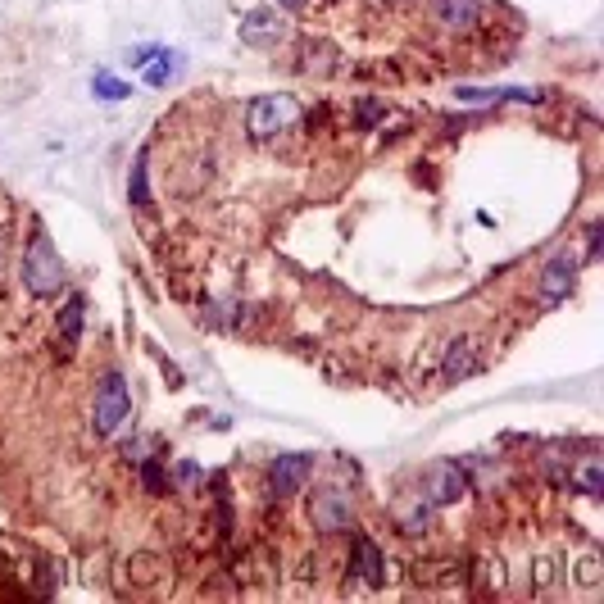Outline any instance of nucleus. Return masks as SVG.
Segmentation results:
<instances>
[{"label": "nucleus", "instance_id": "aec40b11", "mask_svg": "<svg viewBox=\"0 0 604 604\" xmlns=\"http://www.w3.org/2000/svg\"><path fill=\"white\" fill-rule=\"evenodd\" d=\"M278 5H282V10H305L309 0H278Z\"/></svg>", "mask_w": 604, "mask_h": 604}, {"label": "nucleus", "instance_id": "dca6fc26", "mask_svg": "<svg viewBox=\"0 0 604 604\" xmlns=\"http://www.w3.org/2000/svg\"><path fill=\"white\" fill-rule=\"evenodd\" d=\"M91 91H96L100 100H123V96H132V91L123 87L119 78H109V73H96V78H91Z\"/></svg>", "mask_w": 604, "mask_h": 604}, {"label": "nucleus", "instance_id": "1a4fd4ad", "mask_svg": "<svg viewBox=\"0 0 604 604\" xmlns=\"http://www.w3.org/2000/svg\"><path fill=\"white\" fill-rule=\"evenodd\" d=\"M350 568H355V577H364L368 586L387 582V555L377 550L373 536H355V545H350Z\"/></svg>", "mask_w": 604, "mask_h": 604}, {"label": "nucleus", "instance_id": "a211bd4d", "mask_svg": "<svg viewBox=\"0 0 604 604\" xmlns=\"http://www.w3.org/2000/svg\"><path fill=\"white\" fill-rule=\"evenodd\" d=\"M146 486H150V491H164V473H159L155 459H146Z\"/></svg>", "mask_w": 604, "mask_h": 604}, {"label": "nucleus", "instance_id": "f03ea898", "mask_svg": "<svg viewBox=\"0 0 604 604\" xmlns=\"http://www.w3.org/2000/svg\"><path fill=\"white\" fill-rule=\"evenodd\" d=\"M128 414H132V391H128V382H123L119 368H109V373L96 382V400H91V432H96L100 441H109V436L128 423Z\"/></svg>", "mask_w": 604, "mask_h": 604}, {"label": "nucleus", "instance_id": "39448f33", "mask_svg": "<svg viewBox=\"0 0 604 604\" xmlns=\"http://www.w3.org/2000/svg\"><path fill=\"white\" fill-rule=\"evenodd\" d=\"M468 496V477L459 464H432L423 473V500L427 505H455V500Z\"/></svg>", "mask_w": 604, "mask_h": 604}, {"label": "nucleus", "instance_id": "9d476101", "mask_svg": "<svg viewBox=\"0 0 604 604\" xmlns=\"http://www.w3.org/2000/svg\"><path fill=\"white\" fill-rule=\"evenodd\" d=\"M287 37V19L278 10H250L241 23V41L246 46H273V41Z\"/></svg>", "mask_w": 604, "mask_h": 604}, {"label": "nucleus", "instance_id": "6e6552de", "mask_svg": "<svg viewBox=\"0 0 604 604\" xmlns=\"http://www.w3.org/2000/svg\"><path fill=\"white\" fill-rule=\"evenodd\" d=\"M432 19L446 32H473L482 23V0H432Z\"/></svg>", "mask_w": 604, "mask_h": 604}, {"label": "nucleus", "instance_id": "412c9836", "mask_svg": "<svg viewBox=\"0 0 604 604\" xmlns=\"http://www.w3.org/2000/svg\"><path fill=\"white\" fill-rule=\"evenodd\" d=\"M0 255H5V241H0Z\"/></svg>", "mask_w": 604, "mask_h": 604}, {"label": "nucleus", "instance_id": "f257e3e1", "mask_svg": "<svg viewBox=\"0 0 604 604\" xmlns=\"http://www.w3.org/2000/svg\"><path fill=\"white\" fill-rule=\"evenodd\" d=\"M23 287H28L32 296H41V300L60 296V291H64V259H60V250L50 246L46 228L32 232L28 250H23Z\"/></svg>", "mask_w": 604, "mask_h": 604}, {"label": "nucleus", "instance_id": "9b49d317", "mask_svg": "<svg viewBox=\"0 0 604 604\" xmlns=\"http://www.w3.org/2000/svg\"><path fill=\"white\" fill-rule=\"evenodd\" d=\"M568 491H582L586 500H600L604 496V459L586 455L577 464H568Z\"/></svg>", "mask_w": 604, "mask_h": 604}, {"label": "nucleus", "instance_id": "f3484780", "mask_svg": "<svg viewBox=\"0 0 604 604\" xmlns=\"http://www.w3.org/2000/svg\"><path fill=\"white\" fill-rule=\"evenodd\" d=\"M577 582H582V586H595V582H600V555H586L582 564H577Z\"/></svg>", "mask_w": 604, "mask_h": 604}, {"label": "nucleus", "instance_id": "0eeeda50", "mask_svg": "<svg viewBox=\"0 0 604 604\" xmlns=\"http://www.w3.org/2000/svg\"><path fill=\"white\" fill-rule=\"evenodd\" d=\"M573 278H577V259L573 255H555L550 264H545L541 282H536V291H541V305H559V300L573 291Z\"/></svg>", "mask_w": 604, "mask_h": 604}, {"label": "nucleus", "instance_id": "423d86ee", "mask_svg": "<svg viewBox=\"0 0 604 604\" xmlns=\"http://www.w3.org/2000/svg\"><path fill=\"white\" fill-rule=\"evenodd\" d=\"M309 473H314V455H278L268 464V491L278 500H287L309 482Z\"/></svg>", "mask_w": 604, "mask_h": 604}, {"label": "nucleus", "instance_id": "4468645a", "mask_svg": "<svg viewBox=\"0 0 604 604\" xmlns=\"http://www.w3.org/2000/svg\"><path fill=\"white\" fill-rule=\"evenodd\" d=\"M60 332H64V346H78V337H82V296H73L69 305H64Z\"/></svg>", "mask_w": 604, "mask_h": 604}, {"label": "nucleus", "instance_id": "20e7f679", "mask_svg": "<svg viewBox=\"0 0 604 604\" xmlns=\"http://www.w3.org/2000/svg\"><path fill=\"white\" fill-rule=\"evenodd\" d=\"M309 523L327 536L346 532L355 523V500H350V491H341V486H318L314 496H309Z\"/></svg>", "mask_w": 604, "mask_h": 604}, {"label": "nucleus", "instance_id": "ddd939ff", "mask_svg": "<svg viewBox=\"0 0 604 604\" xmlns=\"http://www.w3.org/2000/svg\"><path fill=\"white\" fill-rule=\"evenodd\" d=\"M141 69H146V87H169L182 73V64L173 50H155V64H141Z\"/></svg>", "mask_w": 604, "mask_h": 604}, {"label": "nucleus", "instance_id": "f8f14e48", "mask_svg": "<svg viewBox=\"0 0 604 604\" xmlns=\"http://www.w3.org/2000/svg\"><path fill=\"white\" fill-rule=\"evenodd\" d=\"M477 364H482L477 346H473L468 337H459V341H450V346H446V364H441V377H446V382H455V377L477 373Z\"/></svg>", "mask_w": 604, "mask_h": 604}, {"label": "nucleus", "instance_id": "2eb2a0df", "mask_svg": "<svg viewBox=\"0 0 604 604\" xmlns=\"http://www.w3.org/2000/svg\"><path fill=\"white\" fill-rule=\"evenodd\" d=\"M128 196H132V205H137V209H150V187H146V155H137V164H132Z\"/></svg>", "mask_w": 604, "mask_h": 604}, {"label": "nucleus", "instance_id": "6ab92c4d", "mask_svg": "<svg viewBox=\"0 0 604 604\" xmlns=\"http://www.w3.org/2000/svg\"><path fill=\"white\" fill-rule=\"evenodd\" d=\"M595 250H600V223L586 228V259H595Z\"/></svg>", "mask_w": 604, "mask_h": 604}, {"label": "nucleus", "instance_id": "7ed1b4c3", "mask_svg": "<svg viewBox=\"0 0 604 604\" xmlns=\"http://www.w3.org/2000/svg\"><path fill=\"white\" fill-rule=\"evenodd\" d=\"M300 119H305V109H300L296 96H255L246 105L250 141H273V137H282V132L296 128Z\"/></svg>", "mask_w": 604, "mask_h": 604}]
</instances>
